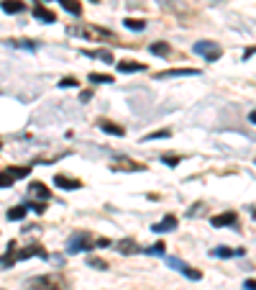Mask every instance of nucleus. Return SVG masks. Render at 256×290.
Instances as JSON below:
<instances>
[{
    "label": "nucleus",
    "mask_w": 256,
    "mask_h": 290,
    "mask_svg": "<svg viewBox=\"0 0 256 290\" xmlns=\"http://www.w3.org/2000/svg\"><path fill=\"white\" fill-rule=\"evenodd\" d=\"M72 34L82 36L85 41H103V39H113V31L100 29V26H93V23H85V26H80V29H72Z\"/></svg>",
    "instance_id": "1"
},
{
    "label": "nucleus",
    "mask_w": 256,
    "mask_h": 290,
    "mask_svg": "<svg viewBox=\"0 0 256 290\" xmlns=\"http://www.w3.org/2000/svg\"><path fill=\"white\" fill-rule=\"evenodd\" d=\"M29 288H33V290H64V280L59 275H41V277H31Z\"/></svg>",
    "instance_id": "2"
},
{
    "label": "nucleus",
    "mask_w": 256,
    "mask_h": 290,
    "mask_svg": "<svg viewBox=\"0 0 256 290\" xmlns=\"http://www.w3.org/2000/svg\"><path fill=\"white\" fill-rule=\"evenodd\" d=\"M192 49H195L200 57H205V62H218V59H221V54H223V49L218 47L215 41H195V47H192Z\"/></svg>",
    "instance_id": "3"
},
{
    "label": "nucleus",
    "mask_w": 256,
    "mask_h": 290,
    "mask_svg": "<svg viewBox=\"0 0 256 290\" xmlns=\"http://www.w3.org/2000/svg\"><path fill=\"white\" fill-rule=\"evenodd\" d=\"M87 249H93V247H90V234H87V231L72 234V239H69V244H67V252H69V255H80V252H87Z\"/></svg>",
    "instance_id": "4"
},
{
    "label": "nucleus",
    "mask_w": 256,
    "mask_h": 290,
    "mask_svg": "<svg viewBox=\"0 0 256 290\" xmlns=\"http://www.w3.org/2000/svg\"><path fill=\"white\" fill-rule=\"evenodd\" d=\"M31 257H47V249H44L41 244H29V247H23L21 252H16V259L18 262L31 259Z\"/></svg>",
    "instance_id": "5"
},
{
    "label": "nucleus",
    "mask_w": 256,
    "mask_h": 290,
    "mask_svg": "<svg viewBox=\"0 0 256 290\" xmlns=\"http://www.w3.org/2000/svg\"><path fill=\"white\" fill-rule=\"evenodd\" d=\"M200 69H167V72H157V80H169V77H197Z\"/></svg>",
    "instance_id": "6"
},
{
    "label": "nucleus",
    "mask_w": 256,
    "mask_h": 290,
    "mask_svg": "<svg viewBox=\"0 0 256 290\" xmlns=\"http://www.w3.org/2000/svg\"><path fill=\"white\" fill-rule=\"evenodd\" d=\"M236 223V213L228 211V213H218L210 219V226H215V229H223V226H233Z\"/></svg>",
    "instance_id": "7"
},
{
    "label": "nucleus",
    "mask_w": 256,
    "mask_h": 290,
    "mask_svg": "<svg viewBox=\"0 0 256 290\" xmlns=\"http://www.w3.org/2000/svg\"><path fill=\"white\" fill-rule=\"evenodd\" d=\"M111 170L113 172H121V170H126V172H144L146 167L144 165H136V162H131V159H115Z\"/></svg>",
    "instance_id": "8"
},
{
    "label": "nucleus",
    "mask_w": 256,
    "mask_h": 290,
    "mask_svg": "<svg viewBox=\"0 0 256 290\" xmlns=\"http://www.w3.org/2000/svg\"><path fill=\"white\" fill-rule=\"evenodd\" d=\"M144 69H146L144 62H133V59L118 62V72H121V75H131V72H144Z\"/></svg>",
    "instance_id": "9"
},
{
    "label": "nucleus",
    "mask_w": 256,
    "mask_h": 290,
    "mask_svg": "<svg viewBox=\"0 0 256 290\" xmlns=\"http://www.w3.org/2000/svg\"><path fill=\"white\" fill-rule=\"evenodd\" d=\"M16 247H18L16 241H11V244H8V247H5V255L0 257V270H8V267L13 265V262H18V259H16V252H18Z\"/></svg>",
    "instance_id": "10"
},
{
    "label": "nucleus",
    "mask_w": 256,
    "mask_h": 290,
    "mask_svg": "<svg viewBox=\"0 0 256 290\" xmlns=\"http://www.w3.org/2000/svg\"><path fill=\"white\" fill-rule=\"evenodd\" d=\"M29 193H31V198H39V201H49V198H51V190L44 183H31Z\"/></svg>",
    "instance_id": "11"
},
{
    "label": "nucleus",
    "mask_w": 256,
    "mask_h": 290,
    "mask_svg": "<svg viewBox=\"0 0 256 290\" xmlns=\"http://www.w3.org/2000/svg\"><path fill=\"white\" fill-rule=\"evenodd\" d=\"M157 234H164V231H175L177 229V216H167V219H161L159 223H154L151 226Z\"/></svg>",
    "instance_id": "12"
},
{
    "label": "nucleus",
    "mask_w": 256,
    "mask_h": 290,
    "mask_svg": "<svg viewBox=\"0 0 256 290\" xmlns=\"http://www.w3.org/2000/svg\"><path fill=\"white\" fill-rule=\"evenodd\" d=\"M33 18H36V21H41V23H54V21H57V16H54L49 8H44V5L33 8Z\"/></svg>",
    "instance_id": "13"
},
{
    "label": "nucleus",
    "mask_w": 256,
    "mask_h": 290,
    "mask_svg": "<svg viewBox=\"0 0 256 290\" xmlns=\"http://www.w3.org/2000/svg\"><path fill=\"white\" fill-rule=\"evenodd\" d=\"M54 183H57L62 190H80L82 188V180H72V177H64V175H57Z\"/></svg>",
    "instance_id": "14"
},
{
    "label": "nucleus",
    "mask_w": 256,
    "mask_h": 290,
    "mask_svg": "<svg viewBox=\"0 0 256 290\" xmlns=\"http://www.w3.org/2000/svg\"><path fill=\"white\" fill-rule=\"evenodd\" d=\"M0 8H3L5 13H23L26 11V3L23 0H3V3H0Z\"/></svg>",
    "instance_id": "15"
},
{
    "label": "nucleus",
    "mask_w": 256,
    "mask_h": 290,
    "mask_svg": "<svg viewBox=\"0 0 256 290\" xmlns=\"http://www.w3.org/2000/svg\"><path fill=\"white\" fill-rule=\"evenodd\" d=\"M97 126H100L105 134H111V136H123V134H126L123 126H115V123H111V121H100Z\"/></svg>",
    "instance_id": "16"
},
{
    "label": "nucleus",
    "mask_w": 256,
    "mask_h": 290,
    "mask_svg": "<svg viewBox=\"0 0 256 290\" xmlns=\"http://www.w3.org/2000/svg\"><path fill=\"white\" fill-rule=\"evenodd\" d=\"M118 252H123V255H139V252H144V249L136 247L133 239H123L121 244H118Z\"/></svg>",
    "instance_id": "17"
},
{
    "label": "nucleus",
    "mask_w": 256,
    "mask_h": 290,
    "mask_svg": "<svg viewBox=\"0 0 256 290\" xmlns=\"http://www.w3.org/2000/svg\"><path fill=\"white\" fill-rule=\"evenodd\" d=\"M26 213H29V205H26V203L23 205H13L11 211H8V221H21Z\"/></svg>",
    "instance_id": "18"
},
{
    "label": "nucleus",
    "mask_w": 256,
    "mask_h": 290,
    "mask_svg": "<svg viewBox=\"0 0 256 290\" xmlns=\"http://www.w3.org/2000/svg\"><path fill=\"white\" fill-rule=\"evenodd\" d=\"M85 57H95V59H103L105 65H113V54L108 49H95V51H85Z\"/></svg>",
    "instance_id": "19"
},
{
    "label": "nucleus",
    "mask_w": 256,
    "mask_h": 290,
    "mask_svg": "<svg viewBox=\"0 0 256 290\" xmlns=\"http://www.w3.org/2000/svg\"><path fill=\"white\" fill-rule=\"evenodd\" d=\"M57 3H59L67 13H72V16H80V13H82V5L77 3V0H57Z\"/></svg>",
    "instance_id": "20"
},
{
    "label": "nucleus",
    "mask_w": 256,
    "mask_h": 290,
    "mask_svg": "<svg viewBox=\"0 0 256 290\" xmlns=\"http://www.w3.org/2000/svg\"><path fill=\"white\" fill-rule=\"evenodd\" d=\"M87 80H90V83H95V85H111L113 83L111 75H100V72H90Z\"/></svg>",
    "instance_id": "21"
},
{
    "label": "nucleus",
    "mask_w": 256,
    "mask_h": 290,
    "mask_svg": "<svg viewBox=\"0 0 256 290\" xmlns=\"http://www.w3.org/2000/svg\"><path fill=\"white\" fill-rule=\"evenodd\" d=\"M149 49H151V54H157V57H167V54H169V44L167 41H154Z\"/></svg>",
    "instance_id": "22"
},
{
    "label": "nucleus",
    "mask_w": 256,
    "mask_h": 290,
    "mask_svg": "<svg viewBox=\"0 0 256 290\" xmlns=\"http://www.w3.org/2000/svg\"><path fill=\"white\" fill-rule=\"evenodd\" d=\"M123 26H128L131 31H144L146 29V21H139V18H126Z\"/></svg>",
    "instance_id": "23"
},
{
    "label": "nucleus",
    "mask_w": 256,
    "mask_h": 290,
    "mask_svg": "<svg viewBox=\"0 0 256 290\" xmlns=\"http://www.w3.org/2000/svg\"><path fill=\"white\" fill-rule=\"evenodd\" d=\"M13 172L11 170H3V172H0V188H11L13 185Z\"/></svg>",
    "instance_id": "24"
},
{
    "label": "nucleus",
    "mask_w": 256,
    "mask_h": 290,
    "mask_svg": "<svg viewBox=\"0 0 256 290\" xmlns=\"http://www.w3.org/2000/svg\"><path fill=\"white\" fill-rule=\"evenodd\" d=\"M164 249H167V244L164 241H157V244H151L149 249H144L146 255H164Z\"/></svg>",
    "instance_id": "25"
},
{
    "label": "nucleus",
    "mask_w": 256,
    "mask_h": 290,
    "mask_svg": "<svg viewBox=\"0 0 256 290\" xmlns=\"http://www.w3.org/2000/svg\"><path fill=\"white\" fill-rule=\"evenodd\" d=\"M182 275H187L190 280H200V277H203V273H200V270H192L190 265H185V267H182Z\"/></svg>",
    "instance_id": "26"
},
{
    "label": "nucleus",
    "mask_w": 256,
    "mask_h": 290,
    "mask_svg": "<svg viewBox=\"0 0 256 290\" xmlns=\"http://www.w3.org/2000/svg\"><path fill=\"white\" fill-rule=\"evenodd\" d=\"M172 134L167 131V129H159V131H151L149 136H146V141H151V139H169Z\"/></svg>",
    "instance_id": "27"
},
{
    "label": "nucleus",
    "mask_w": 256,
    "mask_h": 290,
    "mask_svg": "<svg viewBox=\"0 0 256 290\" xmlns=\"http://www.w3.org/2000/svg\"><path fill=\"white\" fill-rule=\"evenodd\" d=\"M161 162H164V165H169V167H177L179 165V157H177V154H164Z\"/></svg>",
    "instance_id": "28"
},
{
    "label": "nucleus",
    "mask_w": 256,
    "mask_h": 290,
    "mask_svg": "<svg viewBox=\"0 0 256 290\" xmlns=\"http://www.w3.org/2000/svg\"><path fill=\"white\" fill-rule=\"evenodd\" d=\"M8 170L13 172V177H16V180H18V177H26V175L31 172V167H8Z\"/></svg>",
    "instance_id": "29"
},
{
    "label": "nucleus",
    "mask_w": 256,
    "mask_h": 290,
    "mask_svg": "<svg viewBox=\"0 0 256 290\" xmlns=\"http://www.w3.org/2000/svg\"><path fill=\"white\" fill-rule=\"evenodd\" d=\"M87 265H90V267H95V270H108V265H105L103 259H97V257H90V259H87Z\"/></svg>",
    "instance_id": "30"
},
{
    "label": "nucleus",
    "mask_w": 256,
    "mask_h": 290,
    "mask_svg": "<svg viewBox=\"0 0 256 290\" xmlns=\"http://www.w3.org/2000/svg\"><path fill=\"white\" fill-rule=\"evenodd\" d=\"M167 265H169V267H175L177 273H182V267H185V262H182V259H177V257H167Z\"/></svg>",
    "instance_id": "31"
},
{
    "label": "nucleus",
    "mask_w": 256,
    "mask_h": 290,
    "mask_svg": "<svg viewBox=\"0 0 256 290\" xmlns=\"http://www.w3.org/2000/svg\"><path fill=\"white\" fill-rule=\"evenodd\" d=\"M80 83H77V80L75 77H62L59 80V87H77Z\"/></svg>",
    "instance_id": "32"
},
{
    "label": "nucleus",
    "mask_w": 256,
    "mask_h": 290,
    "mask_svg": "<svg viewBox=\"0 0 256 290\" xmlns=\"http://www.w3.org/2000/svg\"><path fill=\"white\" fill-rule=\"evenodd\" d=\"M213 255L215 257H233L236 252H231V249H225V247H218V249H213Z\"/></svg>",
    "instance_id": "33"
},
{
    "label": "nucleus",
    "mask_w": 256,
    "mask_h": 290,
    "mask_svg": "<svg viewBox=\"0 0 256 290\" xmlns=\"http://www.w3.org/2000/svg\"><path fill=\"white\" fill-rule=\"evenodd\" d=\"M26 205H29L31 211H36V213H44V211H47V205H44L41 201H39V203H26Z\"/></svg>",
    "instance_id": "34"
},
{
    "label": "nucleus",
    "mask_w": 256,
    "mask_h": 290,
    "mask_svg": "<svg viewBox=\"0 0 256 290\" xmlns=\"http://www.w3.org/2000/svg\"><path fill=\"white\" fill-rule=\"evenodd\" d=\"M13 47H26V49H36V44H29V41H11Z\"/></svg>",
    "instance_id": "35"
},
{
    "label": "nucleus",
    "mask_w": 256,
    "mask_h": 290,
    "mask_svg": "<svg viewBox=\"0 0 256 290\" xmlns=\"http://www.w3.org/2000/svg\"><path fill=\"white\" fill-rule=\"evenodd\" d=\"M243 288H246V290H256V280H254V277H251V280H246Z\"/></svg>",
    "instance_id": "36"
},
{
    "label": "nucleus",
    "mask_w": 256,
    "mask_h": 290,
    "mask_svg": "<svg viewBox=\"0 0 256 290\" xmlns=\"http://www.w3.org/2000/svg\"><path fill=\"white\" fill-rule=\"evenodd\" d=\"M90 98H93V93H90V90H85V93H80V101L85 103V101H90Z\"/></svg>",
    "instance_id": "37"
},
{
    "label": "nucleus",
    "mask_w": 256,
    "mask_h": 290,
    "mask_svg": "<svg viewBox=\"0 0 256 290\" xmlns=\"http://www.w3.org/2000/svg\"><path fill=\"white\" fill-rule=\"evenodd\" d=\"M95 247H111V239H97Z\"/></svg>",
    "instance_id": "38"
},
{
    "label": "nucleus",
    "mask_w": 256,
    "mask_h": 290,
    "mask_svg": "<svg viewBox=\"0 0 256 290\" xmlns=\"http://www.w3.org/2000/svg\"><path fill=\"white\" fill-rule=\"evenodd\" d=\"M249 121H251V123H256V111H251V116H249Z\"/></svg>",
    "instance_id": "39"
},
{
    "label": "nucleus",
    "mask_w": 256,
    "mask_h": 290,
    "mask_svg": "<svg viewBox=\"0 0 256 290\" xmlns=\"http://www.w3.org/2000/svg\"><path fill=\"white\" fill-rule=\"evenodd\" d=\"M254 219H256V211H254Z\"/></svg>",
    "instance_id": "40"
},
{
    "label": "nucleus",
    "mask_w": 256,
    "mask_h": 290,
    "mask_svg": "<svg viewBox=\"0 0 256 290\" xmlns=\"http://www.w3.org/2000/svg\"><path fill=\"white\" fill-rule=\"evenodd\" d=\"M93 3H97V0H93Z\"/></svg>",
    "instance_id": "41"
},
{
    "label": "nucleus",
    "mask_w": 256,
    "mask_h": 290,
    "mask_svg": "<svg viewBox=\"0 0 256 290\" xmlns=\"http://www.w3.org/2000/svg\"><path fill=\"white\" fill-rule=\"evenodd\" d=\"M0 147H3V144H0Z\"/></svg>",
    "instance_id": "42"
}]
</instances>
